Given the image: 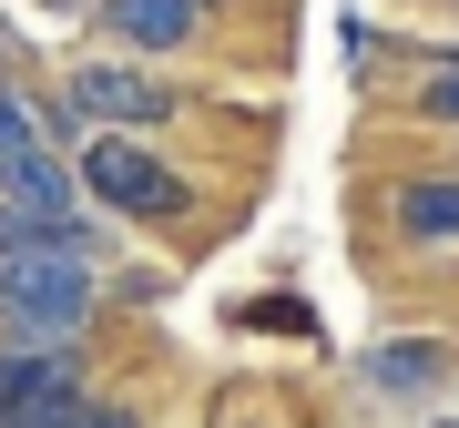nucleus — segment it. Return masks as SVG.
Masks as SVG:
<instances>
[{
    "instance_id": "obj_1",
    "label": "nucleus",
    "mask_w": 459,
    "mask_h": 428,
    "mask_svg": "<svg viewBox=\"0 0 459 428\" xmlns=\"http://www.w3.org/2000/svg\"><path fill=\"white\" fill-rule=\"evenodd\" d=\"M92 306V255L0 214V347H82Z\"/></svg>"
},
{
    "instance_id": "obj_2",
    "label": "nucleus",
    "mask_w": 459,
    "mask_h": 428,
    "mask_svg": "<svg viewBox=\"0 0 459 428\" xmlns=\"http://www.w3.org/2000/svg\"><path fill=\"white\" fill-rule=\"evenodd\" d=\"M82 194H102L113 214H143V225H174V214H195V184H184L174 164H153L133 133H92L82 143Z\"/></svg>"
},
{
    "instance_id": "obj_3",
    "label": "nucleus",
    "mask_w": 459,
    "mask_h": 428,
    "mask_svg": "<svg viewBox=\"0 0 459 428\" xmlns=\"http://www.w3.org/2000/svg\"><path fill=\"white\" fill-rule=\"evenodd\" d=\"M62 113L72 123H123V133H164L184 102L153 82V72H123V62H82L72 72V92H62Z\"/></svg>"
},
{
    "instance_id": "obj_4",
    "label": "nucleus",
    "mask_w": 459,
    "mask_h": 428,
    "mask_svg": "<svg viewBox=\"0 0 459 428\" xmlns=\"http://www.w3.org/2000/svg\"><path fill=\"white\" fill-rule=\"evenodd\" d=\"M0 214H21L31 235H62V245H82V184H72L62 153H21V164H0Z\"/></svg>"
},
{
    "instance_id": "obj_5",
    "label": "nucleus",
    "mask_w": 459,
    "mask_h": 428,
    "mask_svg": "<svg viewBox=\"0 0 459 428\" xmlns=\"http://www.w3.org/2000/svg\"><path fill=\"white\" fill-rule=\"evenodd\" d=\"M449 367H459V357H449L439 337H388V347H368V388L388 398V408H409V398H429V388L449 378Z\"/></svg>"
},
{
    "instance_id": "obj_6",
    "label": "nucleus",
    "mask_w": 459,
    "mask_h": 428,
    "mask_svg": "<svg viewBox=\"0 0 459 428\" xmlns=\"http://www.w3.org/2000/svg\"><path fill=\"white\" fill-rule=\"evenodd\" d=\"M102 21H113V41H133V51H184L195 41V0H102Z\"/></svg>"
},
{
    "instance_id": "obj_7",
    "label": "nucleus",
    "mask_w": 459,
    "mask_h": 428,
    "mask_svg": "<svg viewBox=\"0 0 459 428\" xmlns=\"http://www.w3.org/2000/svg\"><path fill=\"white\" fill-rule=\"evenodd\" d=\"M398 235H409V245H459V174L398 184Z\"/></svg>"
},
{
    "instance_id": "obj_8",
    "label": "nucleus",
    "mask_w": 459,
    "mask_h": 428,
    "mask_svg": "<svg viewBox=\"0 0 459 428\" xmlns=\"http://www.w3.org/2000/svg\"><path fill=\"white\" fill-rule=\"evenodd\" d=\"M62 378H82V357H72V347H0V418L31 408V398L62 388Z\"/></svg>"
},
{
    "instance_id": "obj_9",
    "label": "nucleus",
    "mask_w": 459,
    "mask_h": 428,
    "mask_svg": "<svg viewBox=\"0 0 459 428\" xmlns=\"http://www.w3.org/2000/svg\"><path fill=\"white\" fill-rule=\"evenodd\" d=\"M72 408H82V378H62V388H41L31 408H11L0 428H72Z\"/></svg>"
},
{
    "instance_id": "obj_10",
    "label": "nucleus",
    "mask_w": 459,
    "mask_h": 428,
    "mask_svg": "<svg viewBox=\"0 0 459 428\" xmlns=\"http://www.w3.org/2000/svg\"><path fill=\"white\" fill-rule=\"evenodd\" d=\"M21 153H41V113L21 92H0V164H21Z\"/></svg>"
},
{
    "instance_id": "obj_11",
    "label": "nucleus",
    "mask_w": 459,
    "mask_h": 428,
    "mask_svg": "<svg viewBox=\"0 0 459 428\" xmlns=\"http://www.w3.org/2000/svg\"><path fill=\"white\" fill-rule=\"evenodd\" d=\"M419 113H429V123H449V133H459V72H439V82H429V92H419Z\"/></svg>"
},
{
    "instance_id": "obj_12",
    "label": "nucleus",
    "mask_w": 459,
    "mask_h": 428,
    "mask_svg": "<svg viewBox=\"0 0 459 428\" xmlns=\"http://www.w3.org/2000/svg\"><path fill=\"white\" fill-rule=\"evenodd\" d=\"M72 428H133V408H102V398H82V408H72Z\"/></svg>"
},
{
    "instance_id": "obj_13",
    "label": "nucleus",
    "mask_w": 459,
    "mask_h": 428,
    "mask_svg": "<svg viewBox=\"0 0 459 428\" xmlns=\"http://www.w3.org/2000/svg\"><path fill=\"white\" fill-rule=\"evenodd\" d=\"M439 72H459V51H439Z\"/></svg>"
},
{
    "instance_id": "obj_14",
    "label": "nucleus",
    "mask_w": 459,
    "mask_h": 428,
    "mask_svg": "<svg viewBox=\"0 0 459 428\" xmlns=\"http://www.w3.org/2000/svg\"><path fill=\"white\" fill-rule=\"evenodd\" d=\"M195 11H214V0H195Z\"/></svg>"
},
{
    "instance_id": "obj_15",
    "label": "nucleus",
    "mask_w": 459,
    "mask_h": 428,
    "mask_svg": "<svg viewBox=\"0 0 459 428\" xmlns=\"http://www.w3.org/2000/svg\"><path fill=\"white\" fill-rule=\"evenodd\" d=\"M439 428H459V418H439Z\"/></svg>"
},
{
    "instance_id": "obj_16",
    "label": "nucleus",
    "mask_w": 459,
    "mask_h": 428,
    "mask_svg": "<svg viewBox=\"0 0 459 428\" xmlns=\"http://www.w3.org/2000/svg\"><path fill=\"white\" fill-rule=\"evenodd\" d=\"M246 428H255V418H246Z\"/></svg>"
}]
</instances>
